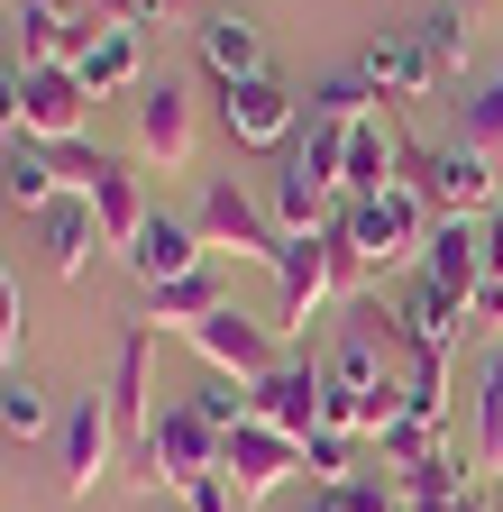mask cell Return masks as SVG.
Masks as SVG:
<instances>
[{
	"label": "cell",
	"instance_id": "obj_37",
	"mask_svg": "<svg viewBox=\"0 0 503 512\" xmlns=\"http://www.w3.org/2000/svg\"><path fill=\"white\" fill-rule=\"evenodd\" d=\"M174 503H183V512H247V503H238V485H229L220 467H211V476H193V485H183Z\"/></svg>",
	"mask_w": 503,
	"mask_h": 512
},
{
	"label": "cell",
	"instance_id": "obj_19",
	"mask_svg": "<svg viewBox=\"0 0 503 512\" xmlns=\"http://www.w3.org/2000/svg\"><path fill=\"white\" fill-rule=\"evenodd\" d=\"M211 311H229V284H220V266H193V275H174V284H147V302H138V330H193V320H211Z\"/></svg>",
	"mask_w": 503,
	"mask_h": 512
},
{
	"label": "cell",
	"instance_id": "obj_30",
	"mask_svg": "<svg viewBox=\"0 0 503 512\" xmlns=\"http://www.w3.org/2000/svg\"><path fill=\"white\" fill-rule=\"evenodd\" d=\"M476 476H503V348L485 357V394H476Z\"/></svg>",
	"mask_w": 503,
	"mask_h": 512
},
{
	"label": "cell",
	"instance_id": "obj_32",
	"mask_svg": "<svg viewBox=\"0 0 503 512\" xmlns=\"http://www.w3.org/2000/svg\"><path fill=\"white\" fill-rule=\"evenodd\" d=\"M467 147H485V156H503V55L485 64V83L467 92Z\"/></svg>",
	"mask_w": 503,
	"mask_h": 512
},
{
	"label": "cell",
	"instance_id": "obj_28",
	"mask_svg": "<svg viewBox=\"0 0 503 512\" xmlns=\"http://www.w3.org/2000/svg\"><path fill=\"white\" fill-rule=\"evenodd\" d=\"M302 110H311V128H357V119H375V110H385V92H375L366 74H330V83L311 92Z\"/></svg>",
	"mask_w": 503,
	"mask_h": 512
},
{
	"label": "cell",
	"instance_id": "obj_8",
	"mask_svg": "<svg viewBox=\"0 0 503 512\" xmlns=\"http://www.w3.org/2000/svg\"><path fill=\"white\" fill-rule=\"evenodd\" d=\"M257 394V421L284 430V439H311V430H330V357H284L266 384H247Z\"/></svg>",
	"mask_w": 503,
	"mask_h": 512
},
{
	"label": "cell",
	"instance_id": "obj_38",
	"mask_svg": "<svg viewBox=\"0 0 503 512\" xmlns=\"http://www.w3.org/2000/svg\"><path fill=\"white\" fill-rule=\"evenodd\" d=\"M403 512H485V494H430V485H403Z\"/></svg>",
	"mask_w": 503,
	"mask_h": 512
},
{
	"label": "cell",
	"instance_id": "obj_18",
	"mask_svg": "<svg viewBox=\"0 0 503 512\" xmlns=\"http://www.w3.org/2000/svg\"><path fill=\"white\" fill-rule=\"evenodd\" d=\"M421 275H430V284H449V293L476 311V293H485V229H476V220H430Z\"/></svg>",
	"mask_w": 503,
	"mask_h": 512
},
{
	"label": "cell",
	"instance_id": "obj_27",
	"mask_svg": "<svg viewBox=\"0 0 503 512\" xmlns=\"http://www.w3.org/2000/svg\"><path fill=\"white\" fill-rule=\"evenodd\" d=\"M0 192L37 220V211H55L65 202V174H55V147H28V138H10V165H0Z\"/></svg>",
	"mask_w": 503,
	"mask_h": 512
},
{
	"label": "cell",
	"instance_id": "obj_41",
	"mask_svg": "<svg viewBox=\"0 0 503 512\" xmlns=\"http://www.w3.org/2000/svg\"><path fill=\"white\" fill-rule=\"evenodd\" d=\"M19 92H28V74H10V64H0V128H10V138H19Z\"/></svg>",
	"mask_w": 503,
	"mask_h": 512
},
{
	"label": "cell",
	"instance_id": "obj_22",
	"mask_svg": "<svg viewBox=\"0 0 503 512\" xmlns=\"http://www.w3.org/2000/svg\"><path fill=\"white\" fill-rule=\"evenodd\" d=\"M193 266H211V247H202L193 220H174V211H156L138 229V247H129V275L138 284H174V275H193Z\"/></svg>",
	"mask_w": 503,
	"mask_h": 512
},
{
	"label": "cell",
	"instance_id": "obj_14",
	"mask_svg": "<svg viewBox=\"0 0 503 512\" xmlns=\"http://www.w3.org/2000/svg\"><path fill=\"white\" fill-rule=\"evenodd\" d=\"M83 119H92L83 74H28V92H19V138L28 147H74Z\"/></svg>",
	"mask_w": 503,
	"mask_h": 512
},
{
	"label": "cell",
	"instance_id": "obj_33",
	"mask_svg": "<svg viewBox=\"0 0 503 512\" xmlns=\"http://www.w3.org/2000/svg\"><path fill=\"white\" fill-rule=\"evenodd\" d=\"M302 476L311 485H357V439L348 430H311L302 439Z\"/></svg>",
	"mask_w": 503,
	"mask_h": 512
},
{
	"label": "cell",
	"instance_id": "obj_26",
	"mask_svg": "<svg viewBox=\"0 0 503 512\" xmlns=\"http://www.w3.org/2000/svg\"><path fill=\"white\" fill-rule=\"evenodd\" d=\"M266 211H275V229H284V238H321V229H330L348 202H339L330 183H311L302 165H284V174L266 183Z\"/></svg>",
	"mask_w": 503,
	"mask_h": 512
},
{
	"label": "cell",
	"instance_id": "obj_11",
	"mask_svg": "<svg viewBox=\"0 0 503 512\" xmlns=\"http://www.w3.org/2000/svg\"><path fill=\"white\" fill-rule=\"evenodd\" d=\"M220 476L238 485V503H266L275 485L302 476V439H284V430H266V421H247V430L220 439Z\"/></svg>",
	"mask_w": 503,
	"mask_h": 512
},
{
	"label": "cell",
	"instance_id": "obj_6",
	"mask_svg": "<svg viewBox=\"0 0 503 512\" xmlns=\"http://www.w3.org/2000/svg\"><path fill=\"white\" fill-rule=\"evenodd\" d=\"M339 302V220L321 238H284L275 256V330H311V311Z\"/></svg>",
	"mask_w": 503,
	"mask_h": 512
},
{
	"label": "cell",
	"instance_id": "obj_10",
	"mask_svg": "<svg viewBox=\"0 0 503 512\" xmlns=\"http://www.w3.org/2000/svg\"><path fill=\"white\" fill-rule=\"evenodd\" d=\"M101 403H110V430H119V448L138 458V439L156 430V330H129L119 339V357H110V384H101Z\"/></svg>",
	"mask_w": 503,
	"mask_h": 512
},
{
	"label": "cell",
	"instance_id": "obj_4",
	"mask_svg": "<svg viewBox=\"0 0 503 512\" xmlns=\"http://www.w3.org/2000/svg\"><path fill=\"white\" fill-rule=\"evenodd\" d=\"M211 467H220V430H211L193 403H165V412H156V430L138 439V485L183 494V485L211 476Z\"/></svg>",
	"mask_w": 503,
	"mask_h": 512
},
{
	"label": "cell",
	"instance_id": "obj_15",
	"mask_svg": "<svg viewBox=\"0 0 503 512\" xmlns=\"http://www.w3.org/2000/svg\"><path fill=\"white\" fill-rule=\"evenodd\" d=\"M55 448H65V494H74V503H92V485H101V476H110V458H119L110 403H101V394H83V403L65 412V430H55Z\"/></svg>",
	"mask_w": 503,
	"mask_h": 512
},
{
	"label": "cell",
	"instance_id": "obj_40",
	"mask_svg": "<svg viewBox=\"0 0 503 512\" xmlns=\"http://www.w3.org/2000/svg\"><path fill=\"white\" fill-rule=\"evenodd\" d=\"M92 165H101V147H55V174H65V192H92Z\"/></svg>",
	"mask_w": 503,
	"mask_h": 512
},
{
	"label": "cell",
	"instance_id": "obj_3",
	"mask_svg": "<svg viewBox=\"0 0 503 512\" xmlns=\"http://www.w3.org/2000/svg\"><path fill=\"white\" fill-rule=\"evenodd\" d=\"M193 229H202V247H220V256H257V266H275V256H284V229H275V211H266L257 192L238 183V174H211V183H202Z\"/></svg>",
	"mask_w": 503,
	"mask_h": 512
},
{
	"label": "cell",
	"instance_id": "obj_25",
	"mask_svg": "<svg viewBox=\"0 0 503 512\" xmlns=\"http://www.w3.org/2000/svg\"><path fill=\"white\" fill-rule=\"evenodd\" d=\"M74 74H83V92H92V101H101V92H147V46H138V28H129V19L101 28V37L83 46Z\"/></svg>",
	"mask_w": 503,
	"mask_h": 512
},
{
	"label": "cell",
	"instance_id": "obj_21",
	"mask_svg": "<svg viewBox=\"0 0 503 512\" xmlns=\"http://www.w3.org/2000/svg\"><path fill=\"white\" fill-rule=\"evenodd\" d=\"M37 238H46V266L65 275V284H83V275H92V256L110 247L83 192H65V202H55V211H37Z\"/></svg>",
	"mask_w": 503,
	"mask_h": 512
},
{
	"label": "cell",
	"instance_id": "obj_9",
	"mask_svg": "<svg viewBox=\"0 0 503 512\" xmlns=\"http://www.w3.org/2000/svg\"><path fill=\"white\" fill-rule=\"evenodd\" d=\"M421 202L439 211V220H485V211H503V183H494V156L485 147H439V156H421Z\"/></svg>",
	"mask_w": 503,
	"mask_h": 512
},
{
	"label": "cell",
	"instance_id": "obj_29",
	"mask_svg": "<svg viewBox=\"0 0 503 512\" xmlns=\"http://www.w3.org/2000/svg\"><path fill=\"white\" fill-rule=\"evenodd\" d=\"M0 430H10V439H46V430H65L37 375H0Z\"/></svg>",
	"mask_w": 503,
	"mask_h": 512
},
{
	"label": "cell",
	"instance_id": "obj_43",
	"mask_svg": "<svg viewBox=\"0 0 503 512\" xmlns=\"http://www.w3.org/2000/svg\"><path fill=\"white\" fill-rule=\"evenodd\" d=\"M311 512H357V494H348V485H321V494H311Z\"/></svg>",
	"mask_w": 503,
	"mask_h": 512
},
{
	"label": "cell",
	"instance_id": "obj_20",
	"mask_svg": "<svg viewBox=\"0 0 503 512\" xmlns=\"http://www.w3.org/2000/svg\"><path fill=\"white\" fill-rule=\"evenodd\" d=\"M403 138H394V119L375 110V119H357L348 128V183H339V202H366V192H394L403 183Z\"/></svg>",
	"mask_w": 503,
	"mask_h": 512
},
{
	"label": "cell",
	"instance_id": "obj_34",
	"mask_svg": "<svg viewBox=\"0 0 503 512\" xmlns=\"http://www.w3.org/2000/svg\"><path fill=\"white\" fill-rule=\"evenodd\" d=\"M430 458H439V421H412V412H403V421L385 430V467H394V476H421Z\"/></svg>",
	"mask_w": 503,
	"mask_h": 512
},
{
	"label": "cell",
	"instance_id": "obj_35",
	"mask_svg": "<svg viewBox=\"0 0 503 512\" xmlns=\"http://www.w3.org/2000/svg\"><path fill=\"white\" fill-rule=\"evenodd\" d=\"M403 412H412V421H439V412H449V357H412V375H403Z\"/></svg>",
	"mask_w": 503,
	"mask_h": 512
},
{
	"label": "cell",
	"instance_id": "obj_16",
	"mask_svg": "<svg viewBox=\"0 0 503 512\" xmlns=\"http://www.w3.org/2000/svg\"><path fill=\"white\" fill-rule=\"evenodd\" d=\"M220 119H229L238 147H284L293 128H302V101H293L275 74H257V83H229V92H220Z\"/></svg>",
	"mask_w": 503,
	"mask_h": 512
},
{
	"label": "cell",
	"instance_id": "obj_44",
	"mask_svg": "<svg viewBox=\"0 0 503 512\" xmlns=\"http://www.w3.org/2000/svg\"><path fill=\"white\" fill-rule=\"evenodd\" d=\"M467 10H476V0H467Z\"/></svg>",
	"mask_w": 503,
	"mask_h": 512
},
{
	"label": "cell",
	"instance_id": "obj_36",
	"mask_svg": "<svg viewBox=\"0 0 503 512\" xmlns=\"http://www.w3.org/2000/svg\"><path fill=\"white\" fill-rule=\"evenodd\" d=\"M19 348H28V302H19V275L0 266V375H19Z\"/></svg>",
	"mask_w": 503,
	"mask_h": 512
},
{
	"label": "cell",
	"instance_id": "obj_7",
	"mask_svg": "<svg viewBox=\"0 0 503 512\" xmlns=\"http://www.w3.org/2000/svg\"><path fill=\"white\" fill-rule=\"evenodd\" d=\"M10 28H19V74H74L92 46L83 0H10Z\"/></svg>",
	"mask_w": 503,
	"mask_h": 512
},
{
	"label": "cell",
	"instance_id": "obj_17",
	"mask_svg": "<svg viewBox=\"0 0 503 512\" xmlns=\"http://www.w3.org/2000/svg\"><path fill=\"white\" fill-rule=\"evenodd\" d=\"M193 46H202V64H211L220 92L266 74V37H257V19H247V10H202V19H193Z\"/></svg>",
	"mask_w": 503,
	"mask_h": 512
},
{
	"label": "cell",
	"instance_id": "obj_31",
	"mask_svg": "<svg viewBox=\"0 0 503 512\" xmlns=\"http://www.w3.org/2000/svg\"><path fill=\"white\" fill-rule=\"evenodd\" d=\"M421 37H430V64H439V83L476 64V10H467V0H449V10H439V19H430Z\"/></svg>",
	"mask_w": 503,
	"mask_h": 512
},
{
	"label": "cell",
	"instance_id": "obj_39",
	"mask_svg": "<svg viewBox=\"0 0 503 512\" xmlns=\"http://www.w3.org/2000/svg\"><path fill=\"white\" fill-rule=\"evenodd\" d=\"M101 10L138 28V19H193V0H101Z\"/></svg>",
	"mask_w": 503,
	"mask_h": 512
},
{
	"label": "cell",
	"instance_id": "obj_24",
	"mask_svg": "<svg viewBox=\"0 0 503 512\" xmlns=\"http://www.w3.org/2000/svg\"><path fill=\"white\" fill-rule=\"evenodd\" d=\"M83 202H92V220H101V238H110L119 256H129V247H138V229L156 220V211H147V192H138V174L119 165V156H101V165H92V192H83Z\"/></svg>",
	"mask_w": 503,
	"mask_h": 512
},
{
	"label": "cell",
	"instance_id": "obj_12",
	"mask_svg": "<svg viewBox=\"0 0 503 512\" xmlns=\"http://www.w3.org/2000/svg\"><path fill=\"white\" fill-rule=\"evenodd\" d=\"M467 330H476V311H467L449 284H430V275L403 284V302H394V339H403L412 357H458Z\"/></svg>",
	"mask_w": 503,
	"mask_h": 512
},
{
	"label": "cell",
	"instance_id": "obj_23",
	"mask_svg": "<svg viewBox=\"0 0 503 512\" xmlns=\"http://www.w3.org/2000/svg\"><path fill=\"white\" fill-rule=\"evenodd\" d=\"M138 156L147 165H193V101H183L174 83H147L138 92Z\"/></svg>",
	"mask_w": 503,
	"mask_h": 512
},
{
	"label": "cell",
	"instance_id": "obj_2",
	"mask_svg": "<svg viewBox=\"0 0 503 512\" xmlns=\"http://www.w3.org/2000/svg\"><path fill=\"white\" fill-rule=\"evenodd\" d=\"M339 229H348V247L366 256V275L421 266V247H430V202H421V183H394V192H366V202H348Z\"/></svg>",
	"mask_w": 503,
	"mask_h": 512
},
{
	"label": "cell",
	"instance_id": "obj_5",
	"mask_svg": "<svg viewBox=\"0 0 503 512\" xmlns=\"http://www.w3.org/2000/svg\"><path fill=\"white\" fill-rule=\"evenodd\" d=\"M284 330L275 320H247L238 302L229 311H211V320H193V330H183V348H193L211 375H229V384H266L275 366H284V348H275Z\"/></svg>",
	"mask_w": 503,
	"mask_h": 512
},
{
	"label": "cell",
	"instance_id": "obj_42",
	"mask_svg": "<svg viewBox=\"0 0 503 512\" xmlns=\"http://www.w3.org/2000/svg\"><path fill=\"white\" fill-rule=\"evenodd\" d=\"M476 229H485V275H494V284H503V211H485V220H476Z\"/></svg>",
	"mask_w": 503,
	"mask_h": 512
},
{
	"label": "cell",
	"instance_id": "obj_13",
	"mask_svg": "<svg viewBox=\"0 0 503 512\" xmlns=\"http://www.w3.org/2000/svg\"><path fill=\"white\" fill-rule=\"evenodd\" d=\"M357 74L385 92V101H421V92H439V64H430V37H421V28H375L366 55H357Z\"/></svg>",
	"mask_w": 503,
	"mask_h": 512
},
{
	"label": "cell",
	"instance_id": "obj_1",
	"mask_svg": "<svg viewBox=\"0 0 503 512\" xmlns=\"http://www.w3.org/2000/svg\"><path fill=\"white\" fill-rule=\"evenodd\" d=\"M394 421H403V375L385 366L375 330L339 339V348H330V430H348V439H385Z\"/></svg>",
	"mask_w": 503,
	"mask_h": 512
}]
</instances>
